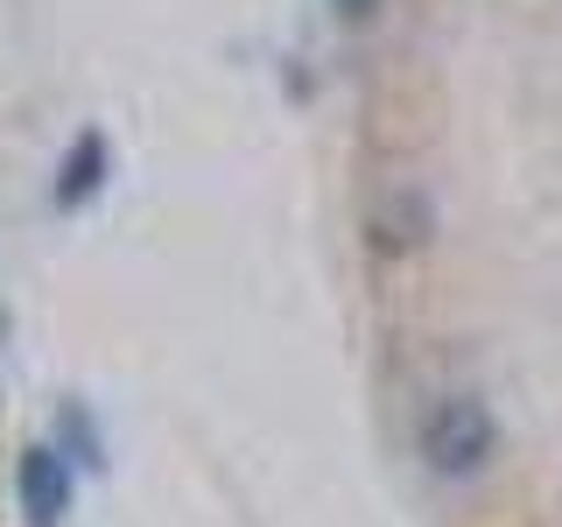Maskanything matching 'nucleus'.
Segmentation results:
<instances>
[{
	"label": "nucleus",
	"instance_id": "obj_3",
	"mask_svg": "<svg viewBox=\"0 0 562 527\" xmlns=\"http://www.w3.org/2000/svg\"><path fill=\"white\" fill-rule=\"evenodd\" d=\"M429 233H436V211L422 190H386V198L366 204V239L380 254H415V246H429Z\"/></svg>",
	"mask_w": 562,
	"mask_h": 527
},
{
	"label": "nucleus",
	"instance_id": "obj_1",
	"mask_svg": "<svg viewBox=\"0 0 562 527\" xmlns=\"http://www.w3.org/2000/svg\"><path fill=\"white\" fill-rule=\"evenodd\" d=\"M499 444H506V429H499V415H492V401L464 394V386H457V394H436L429 408H422V422H415V450L443 485L485 479Z\"/></svg>",
	"mask_w": 562,
	"mask_h": 527
},
{
	"label": "nucleus",
	"instance_id": "obj_5",
	"mask_svg": "<svg viewBox=\"0 0 562 527\" xmlns=\"http://www.w3.org/2000/svg\"><path fill=\"white\" fill-rule=\"evenodd\" d=\"M373 8H380V0H338V14H345V22H366Z\"/></svg>",
	"mask_w": 562,
	"mask_h": 527
},
{
	"label": "nucleus",
	"instance_id": "obj_2",
	"mask_svg": "<svg viewBox=\"0 0 562 527\" xmlns=\"http://www.w3.org/2000/svg\"><path fill=\"white\" fill-rule=\"evenodd\" d=\"M14 500H22L29 527H64L78 506V479H70V457L57 444H29L14 457Z\"/></svg>",
	"mask_w": 562,
	"mask_h": 527
},
{
	"label": "nucleus",
	"instance_id": "obj_4",
	"mask_svg": "<svg viewBox=\"0 0 562 527\" xmlns=\"http://www.w3.org/2000/svg\"><path fill=\"white\" fill-rule=\"evenodd\" d=\"M105 176H113V141H105V127H78V141L64 148L57 162V211H85L105 190Z\"/></svg>",
	"mask_w": 562,
	"mask_h": 527
}]
</instances>
